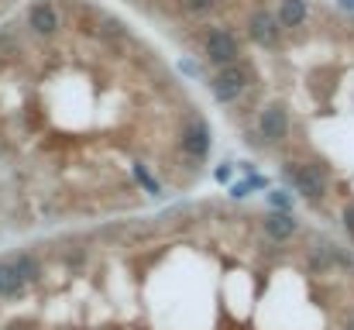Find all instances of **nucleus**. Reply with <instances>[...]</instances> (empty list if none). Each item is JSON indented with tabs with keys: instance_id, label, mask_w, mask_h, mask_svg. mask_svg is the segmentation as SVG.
<instances>
[{
	"instance_id": "nucleus-1",
	"label": "nucleus",
	"mask_w": 354,
	"mask_h": 330,
	"mask_svg": "<svg viewBox=\"0 0 354 330\" xmlns=\"http://www.w3.org/2000/svg\"><path fill=\"white\" fill-rule=\"evenodd\" d=\"M210 117L165 55L97 0L0 21V220H118L210 176Z\"/></svg>"
},
{
	"instance_id": "nucleus-2",
	"label": "nucleus",
	"mask_w": 354,
	"mask_h": 330,
	"mask_svg": "<svg viewBox=\"0 0 354 330\" xmlns=\"http://www.w3.org/2000/svg\"><path fill=\"white\" fill-rule=\"evenodd\" d=\"M282 196L354 255V0H127Z\"/></svg>"
}]
</instances>
